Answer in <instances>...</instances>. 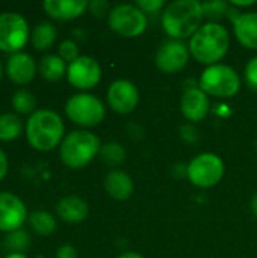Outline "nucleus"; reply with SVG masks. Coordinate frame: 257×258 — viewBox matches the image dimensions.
<instances>
[{
  "instance_id": "obj_21",
  "label": "nucleus",
  "mask_w": 257,
  "mask_h": 258,
  "mask_svg": "<svg viewBox=\"0 0 257 258\" xmlns=\"http://www.w3.org/2000/svg\"><path fill=\"white\" fill-rule=\"evenodd\" d=\"M58 36V29L50 21H39L32 30V45L36 50H47L50 48Z\"/></svg>"
},
{
  "instance_id": "obj_8",
  "label": "nucleus",
  "mask_w": 257,
  "mask_h": 258,
  "mask_svg": "<svg viewBox=\"0 0 257 258\" xmlns=\"http://www.w3.org/2000/svg\"><path fill=\"white\" fill-rule=\"evenodd\" d=\"M109 27L123 38H136L147 29V15L136 5H117L108 17Z\"/></svg>"
},
{
  "instance_id": "obj_5",
  "label": "nucleus",
  "mask_w": 257,
  "mask_h": 258,
  "mask_svg": "<svg viewBox=\"0 0 257 258\" xmlns=\"http://www.w3.org/2000/svg\"><path fill=\"white\" fill-rule=\"evenodd\" d=\"M200 89L211 97L230 98L239 92L241 77L232 67L215 63L201 73Z\"/></svg>"
},
{
  "instance_id": "obj_9",
  "label": "nucleus",
  "mask_w": 257,
  "mask_h": 258,
  "mask_svg": "<svg viewBox=\"0 0 257 258\" xmlns=\"http://www.w3.org/2000/svg\"><path fill=\"white\" fill-rule=\"evenodd\" d=\"M30 38L27 20L18 12H0V50L8 53L21 51Z\"/></svg>"
},
{
  "instance_id": "obj_39",
  "label": "nucleus",
  "mask_w": 257,
  "mask_h": 258,
  "mask_svg": "<svg viewBox=\"0 0 257 258\" xmlns=\"http://www.w3.org/2000/svg\"><path fill=\"white\" fill-rule=\"evenodd\" d=\"M2 76H3V67H2V62H0V79H2Z\"/></svg>"
},
{
  "instance_id": "obj_2",
  "label": "nucleus",
  "mask_w": 257,
  "mask_h": 258,
  "mask_svg": "<svg viewBox=\"0 0 257 258\" xmlns=\"http://www.w3.org/2000/svg\"><path fill=\"white\" fill-rule=\"evenodd\" d=\"M188 47L195 60L211 67L218 63L227 54L230 47V35L223 24L209 21L191 36Z\"/></svg>"
},
{
  "instance_id": "obj_13",
  "label": "nucleus",
  "mask_w": 257,
  "mask_h": 258,
  "mask_svg": "<svg viewBox=\"0 0 257 258\" xmlns=\"http://www.w3.org/2000/svg\"><path fill=\"white\" fill-rule=\"evenodd\" d=\"M139 101V92L135 83L126 79L115 80L108 89V103L117 113L127 115L133 112Z\"/></svg>"
},
{
  "instance_id": "obj_35",
  "label": "nucleus",
  "mask_w": 257,
  "mask_h": 258,
  "mask_svg": "<svg viewBox=\"0 0 257 258\" xmlns=\"http://www.w3.org/2000/svg\"><path fill=\"white\" fill-rule=\"evenodd\" d=\"M253 5H256V2L254 0H251V2H232V6H253Z\"/></svg>"
},
{
  "instance_id": "obj_32",
  "label": "nucleus",
  "mask_w": 257,
  "mask_h": 258,
  "mask_svg": "<svg viewBox=\"0 0 257 258\" xmlns=\"http://www.w3.org/2000/svg\"><path fill=\"white\" fill-rule=\"evenodd\" d=\"M9 169V162H8V156L6 153L0 148V181L6 177Z\"/></svg>"
},
{
  "instance_id": "obj_37",
  "label": "nucleus",
  "mask_w": 257,
  "mask_h": 258,
  "mask_svg": "<svg viewBox=\"0 0 257 258\" xmlns=\"http://www.w3.org/2000/svg\"><path fill=\"white\" fill-rule=\"evenodd\" d=\"M5 258H27L24 252H9Z\"/></svg>"
},
{
  "instance_id": "obj_33",
  "label": "nucleus",
  "mask_w": 257,
  "mask_h": 258,
  "mask_svg": "<svg viewBox=\"0 0 257 258\" xmlns=\"http://www.w3.org/2000/svg\"><path fill=\"white\" fill-rule=\"evenodd\" d=\"M88 8L91 9V12H92L94 15H101L103 11L108 8V2H101V0H98V2H91V3L88 5Z\"/></svg>"
},
{
  "instance_id": "obj_24",
  "label": "nucleus",
  "mask_w": 257,
  "mask_h": 258,
  "mask_svg": "<svg viewBox=\"0 0 257 258\" xmlns=\"http://www.w3.org/2000/svg\"><path fill=\"white\" fill-rule=\"evenodd\" d=\"M12 107L17 113H33L36 109V97L29 89H17L12 94Z\"/></svg>"
},
{
  "instance_id": "obj_41",
  "label": "nucleus",
  "mask_w": 257,
  "mask_h": 258,
  "mask_svg": "<svg viewBox=\"0 0 257 258\" xmlns=\"http://www.w3.org/2000/svg\"><path fill=\"white\" fill-rule=\"evenodd\" d=\"M256 151H257V142H256Z\"/></svg>"
},
{
  "instance_id": "obj_40",
  "label": "nucleus",
  "mask_w": 257,
  "mask_h": 258,
  "mask_svg": "<svg viewBox=\"0 0 257 258\" xmlns=\"http://www.w3.org/2000/svg\"><path fill=\"white\" fill-rule=\"evenodd\" d=\"M36 258H44V257H41V255H39V257H36Z\"/></svg>"
},
{
  "instance_id": "obj_17",
  "label": "nucleus",
  "mask_w": 257,
  "mask_h": 258,
  "mask_svg": "<svg viewBox=\"0 0 257 258\" xmlns=\"http://www.w3.org/2000/svg\"><path fill=\"white\" fill-rule=\"evenodd\" d=\"M89 207L88 203L79 197H64L56 204V213L58 216L70 224H79L83 222L88 216Z\"/></svg>"
},
{
  "instance_id": "obj_7",
  "label": "nucleus",
  "mask_w": 257,
  "mask_h": 258,
  "mask_svg": "<svg viewBox=\"0 0 257 258\" xmlns=\"http://www.w3.org/2000/svg\"><path fill=\"white\" fill-rule=\"evenodd\" d=\"M186 175L197 187H212L218 184L224 175V162L214 153H201L189 162Z\"/></svg>"
},
{
  "instance_id": "obj_10",
  "label": "nucleus",
  "mask_w": 257,
  "mask_h": 258,
  "mask_svg": "<svg viewBox=\"0 0 257 258\" xmlns=\"http://www.w3.org/2000/svg\"><path fill=\"white\" fill-rule=\"evenodd\" d=\"M67 79L70 85L77 89H92L101 79V67L91 56H79L76 60L68 63Z\"/></svg>"
},
{
  "instance_id": "obj_16",
  "label": "nucleus",
  "mask_w": 257,
  "mask_h": 258,
  "mask_svg": "<svg viewBox=\"0 0 257 258\" xmlns=\"http://www.w3.org/2000/svg\"><path fill=\"white\" fill-rule=\"evenodd\" d=\"M86 0H44L42 8L52 18L56 20H73L80 17L86 8Z\"/></svg>"
},
{
  "instance_id": "obj_18",
  "label": "nucleus",
  "mask_w": 257,
  "mask_h": 258,
  "mask_svg": "<svg viewBox=\"0 0 257 258\" xmlns=\"http://www.w3.org/2000/svg\"><path fill=\"white\" fill-rule=\"evenodd\" d=\"M238 41L250 50H257V12H244L233 21Z\"/></svg>"
},
{
  "instance_id": "obj_11",
  "label": "nucleus",
  "mask_w": 257,
  "mask_h": 258,
  "mask_svg": "<svg viewBox=\"0 0 257 258\" xmlns=\"http://www.w3.org/2000/svg\"><path fill=\"white\" fill-rule=\"evenodd\" d=\"M189 47L179 39L165 41L156 53V67L165 74H174L183 70L189 60Z\"/></svg>"
},
{
  "instance_id": "obj_26",
  "label": "nucleus",
  "mask_w": 257,
  "mask_h": 258,
  "mask_svg": "<svg viewBox=\"0 0 257 258\" xmlns=\"http://www.w3.org/2000/svg\"><path fill=\"white\" fill-rule=\"evenodd\" d=\"M98 154H100L101 160L105 163H108V165H120L126 159L124 148L120 144H117V142H109V144L101 145Z\"/></svg>"
},
{
  "instance_id": "obj_29",
  "label": "nucleus",
  "mask_w": 257,
  "mask_h": 258,
  "mask_svg": "<svg viewBox=\"0 0 257 258\" xmlns=\"http://www.w3.org/2000/svg\"><path fill=\"white\" fill-rule=\"evenodd\" d=\"M245 83L253 91H257V56L251 57L245 67Z\"/></svg>"
},
{
  "instance_id": "obj_15",
  "label": "nucleus",
  "mask_w": 257,
  "mask_h": 258,
  "mask_svg": "<svg viewBox=\"0 0 257 258\" xmlns=\"http://www.w3.org/2000/svg\"><path fill=\"white\" fill-rule=\"evenodd\" d=\"M209 97L200 88H189L183 92L180 100V110L191 122L203 121L209 113Z\"/></svg>"
},
{
  "instance_id": "obj_38",
  "label": "nucleus",
  "mask_w": 257,
  "mask_h": 258,
  "mask_svg": "<svg viewBox=\"0 0 257 258\" xmlns=\"http://www.w3.org/2000/svg\"><path fill=\"white\" fill-rule=\"evenodd\" d=\"M251 210H253V215L257 218V194L251 198Z\"/></svg>"
},
{
  "instance_id": "obj_19",
  "label": "nucleus",
  "mask_w": 257,
  "mask_h": 258,
  "mask_svg": "<svg viewBox=\"0 0 257 258\" xmlns=\"http://www.w3.org/2000/svg\"><path fill=\"white\" fill-rule=\"evenodd\" d=\"M105 189L112 198L124 201L133 194V181L124 171H111L105 178Z\"/></svg>"
},
{
  "instance_id": "obj_30",
  "label": "nucleus",
  "mask_w": 257,
  "mask_h": 258,
  "mask_svg": "<svg viewBox=\"0 0 257 258\" xmlns=\"http://www.w3.org/2000/svg\"><path fill=\"white\" fill-rule=\"evenodd\" d=\"M164 0H139L136 2V6L147 15V14H156L164 8Z\"/></svg>"
},
{
  "instance_id": "obj_31",
  "label": "nucleus",
  "mask_w": 257,
  "mask_h": 258,
  "mask_svg": "<svg viewBox=\"0 0 257 258\" xmlns=\"http://www.w3.org/2000/svg\"><path fill=\"white\" fill-rule=\"evenodd\" d=\"M56 257L58 258H77V251L74 246L71 245H62L58 252H56Z\"/></svg>"
},
{
  "instance_id": "obj_4",
  "label": "nucleus",
  "mask_w": 257,
  "mask_h": 258,
  "mask_svg": "<svg viewBox=\"0 0 257 258\" xmlns=\"http://www.w3.org/2000/svg\"><path fill=\"white\" fill-rule=\"evenodd\" d=\"M100 139L88 130H74L64 136L59 145V156L65 166L80 169L92 162L100 153Z\"/></svg>"
},
{
  "instance_id": "obj_27",
  "label": "nucleus",
  "mask_w": 257,
  "mask_h": 258,
  "mask_svg": "<svg viewBox=\"0 0 257 258\" xmlns=\"http://www.w3.org/2000/svg\"><path fill=\"white\" fill-rule=\"evenodd\" d=\"M201 5H203L204 17H208V18H211V20H218V18H221L224 14H227V11H229L227 3L223 2V0L204 2V3H201Z\"/></svg>"
},
{
  "instance_id": "obj_1",
  "label": "nucleus",
  "mask_w": 257,
  "mask_h": 258,
  "mask_svg": "<svg viewBox=\"0 0 257 258\" xmlns=\"http://www.w3.org/2000/svg\"><path fill=\"white\" fill-rule=\"evenodd\" d=\"M204 12L198 0H177L162 12V27L171 39L183 41L191 38L203 24Z\"/></svg>"
},
{
  "instance_id": "obj_12",
  "label": "nucleus",
  "mask_w": 257,
  "mask_h": 258,
  "mask_svg": "<svg viewBox=\"0 0 257 258\" xmlns=\"http://www.w3.org/2000/svg\"><path fill=\"white\" fill-rule=\"evenodd\" d=\"M29 213L24 203L11 192H0V231L12 233L20 230Z\"/></svg>"
},
{
  "instance_id": "obj_22",
  "label": "nucleus",
  "mask_w": 257,
  "mask_h": 258,
  "mask_svg": "<svg viewBox=\"0 0 257 258\" xmlns=\"http://www.w3.org/2000/svg\"><path fill=\"white\" fill-rule=\"evenodd\" d=\"M27 224L32 228L33 233L39 234V236H48L56 230V219L52 213L44 212V210H38V212H32L27 218Z\"/></svg>"
},
{
  "instance_id": "obj_25",
  "label": "nucleus",
  "mask_w": 257,
  "mask_h": 258,
  "mask_svg": "<svg viewBox=\"0 0 257 258\" xmlns=\"http://www.w3.org/2000/svg\"><path fill=\"white\" fill-rule=\"evenodd\" d=\"M29 245H30L29 233L23 228L8 233L5 237V248H8L11 252H24L29 248Z\"/></svg>"
},
{
  "instance_id": "obj_23",
  "label": "nucleus",
  "mask_w": 257,
  "mask_h": 258,
  "mask_svg": "<svg viewBox=\"0 0 257 258\" xmlns=\"http://www.w3.org/2000/svg\"><path fill=\"white\" fill-rule=\"evenodd\" d=\"M23 132V122L17 113L5 112L0 113V141H14Z\"/></svg>"
},
{
  "instance_id": "obj_36",
  "label": "nucleus",
  "mask_w": 257,
  "mask_h": 258,
  "mask_svg": "<svg viewBox=\"0 0 257 258\" xmlns=\"http://www.w3.org/2000/svg\"><path fill=\"white\" fill-rule=\"evenodd\" d=\"M118 258H144L141 254H138V252H124V254H121Z\"/></svg>"
},
{
  "instance_id": "obj_34",
  "label": "nucleus",
  "mask_w": 257,
  "mask_h": 258,
  "mask_svg": "<svg viewBox=\"0 0 257 258\" xmlns=\"http://www.w3.org/2000/svg\"><path fill=\"white\" fill-rule=\"evenodd\" d=\"M182 138L188 142H194L197 139V132L192 125H185L182 128Z\"/></svg>"
},
{
  "instance_id": "obj_28",
  "label": "nucleus",
  "mask_w": 257,
  "mask_h": 258,
  "mask_svg": "<svg viewBox=\"0 0 257 258\" xmlns=\"http://www.w3.org/2000/svg\"><path fill=\"white\" fill-rule=\"evenodd\" d=\"M58 54L59 57H62L65 62L71 63L73 60H76L80 54H79V47L74 41L71 39H64L59 47H58Z\"/></svg>"
},
{
  "instance_id": "obj_20",
  "label": "nucleus",
  "mask_w": 257,
  "mask_h": 258,
  "mask_svg": "<svg viewBox=\"0 0 257 258\" xmlns=\"http://www.w3.org/2000/svg\"><path fill=\"white\" fill-rule=\"evenodd\" d=\"M67 62L59 54H44L38 63V73L48 82H56L67 76Z\"/></svg>"
},
{
  "instance_id": "obj_14",
  "label": "nucleus",
  "mask_w": 257,
  "mask_h": 258,
  "mask_svg": "<svg viewBox=\"0 0 257 258\" xmlns=\"http://www.w3.org/2000/svg\"><path fill=\"white\" fill-rule=\"evenodd\" d=\"M38 73V65L32 54L26 51L12 53L6 60V74L17 85H27Z\"/></svg>"
},
{
  "instance_id": "obj_3",
  "label": "nucleus",
  "mask_w": 257,
  "mask_h": 258,
  "mask_svg": "<svg viewBox=\"0 0 257 258\" xmlns=\"http://www.w3.org/2000/svg\"><path fill=\"white\" fill-rule=\"evenodd\" d=\"M26 138L32 148L50 151L61 145L65 125L59 113L52 109H36L26 121Z\"/></svg>"
},
{
  "instance_id": "obj_6",
  "label": "nucleus",
  "mask_w": 257,
  "mask_h": 258,
  "mask_svg": "<svg viewBox=\"0 0 257 258\" xmlns=\"http://www.w3.org/2000/svg\"><path fill=\"white\" fill-rule=\"evenodd\" d=\"M65 115L70 121L82 127H94L98 125L105 116L106 109L103 101L86 92L71 95L65 103Z\"/></svg>"
}]
</instances>
